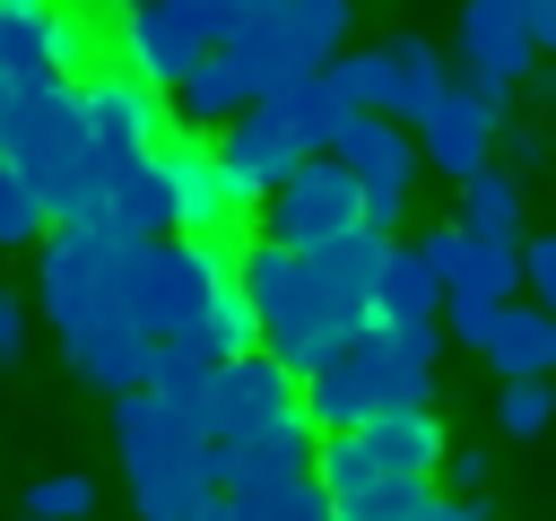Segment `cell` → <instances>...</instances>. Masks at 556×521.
Instances as JSON below:
<instances>
[{"instance_id":"cell-1","label":"cell","mask_w":556,"mask_h":521,"mask_svg":"<svg viewBox=\"0 0 556 521\" xmlns=\"http://www.w3.org/2000/svg\"><path fill=\"white\" fill-rule=\"evenodd\" d=\"M434 356H443V321H356L295 382V408L313 417V434H348L382 408H434Z\"/></svg>"},{"instance_id":"cell-2","label":"cell","mask_w":556,"mask_h":521,"mask_svg":"<svg viewBox=\"0 0 556 521\" xmlns=\"http://www.w3.org/2000/svg\"><path fill=\"white\" fill-rule=\"evenodd\" d=\"M235 287H243V304H252V330H261V347L304 382L348 330L321 313V295H313V278H304V252H287V243H243V260H235Z\"/></svg>"},{"instance_id":"cell-3","label":"cell","mask_w":556,"mask_h":521,"mask_svg":"<svg viewBox=\"0 0 556 521\" xmlns=\"http://www.w3.org/2000/svg\"><path fill=\"white\" fill-rule=\"evenodd\" d=\"M321 78L356 104V113H382V122H417L443 87H452V61H443V43H426V35H382V43H365V52H330L321 61Z\"/></svg>"},{"instance_id":"cell-4","label":"cell","mask_w":556,"mask_h":521,"mask_svg":"<svg viewBox=\"0 0 556 521\" xmlns=\"http://www.w3.org/2000/svg\"><path fill=\"white\" fill-rule=\"evenodd\" d=\"M35 295H43V321L52 330H78V321L122 313V243L96 234V226H43Z\"/></svg>"},{"instance_id":"cell-5","label":"cell","mask_w":556,"mask_h":521,"mask_svg":"<svg viewBox=\"0 0 556 521\" xmlns=\"http://www.w3.org/2000/svg\"><path fill=\"white\" fill-rule=\"evenodd\" d=\"M330 156L356 174V226L365 234H391L408 226V182H417V139L382 113H348V130L330 139Z\"/></svg>"},{"instance_id":"cell-6","label":"cell","mask_w":556,"mask_h":521,"mask_svg":"<svg viewBox=\"0 0 556 521\" xmlns=\"http://www.w3.org/2000/svg\"><path fill=\"white\" fill-rule=\"evenodd\" d=\"M217 269H200V252L182 234H156V243H122V321L139 339H174L191 321V304L208 295Z\"/></svg>"},{"instance_id":"cell-7","label":"cell","mask_w":556,"mask_h":521,"mask_svg":"<svg viewBox=\"0 0 556 521\" xmlns=\"http://www.w3.org/2000/svg\"><path fill=\"white\" fill-rule=\"evenodd\" d=\"M278 408H295V373H287L269 347H252V356H235V365H208V382H200V399H191V425H200V443H243V434L269 425Z\"/></svg>"},{"instance_id":"cell-8","label":"cell","mask_w":556,"mask_h":521,"mask_svg":"<svg viewBox=\"0 0 556 521\" xmlns=\"http://www.w3.org/2000/svg\"><path fill=\"white\" fill-rule=\"evenodd\" d=\"M78 122H87V139H96V174H113V165H130V156L156 148L165 96H156L139 69H104V78H78Z\"/></svg>"},{"instance_id":"cell-9","label":"cell","mask_w":556,"mask_h":521,"mask_svg":"<svg viewBox=\"0 0 556 521\" xmlns=\"http://www.w3.org/2000/svg\"><path fill=\"white\" fill-rule=\"evenodd\" d=\"M356 226V174L321 148V156H304L278 191H269V243H287V252H313V243H330V234H348Z\"/></svg>"},{"instance_id":"cell-10","label":"cell","mask_w":556,"mask_h":521,"mask_svg":"<svg viewBox=\"0 0 556 521\" xmlns=\"http://www.w3.org/2000/svg\"><path fill=\"white\" fill-rule=\"evenodd\" d=\"M295 165H304V139L287 130V113H278V104H243V113L217 130V174H226L235 208L269 200V191H278Z\"/></svg>"},{"instance_id":"cell-11","label":"cell","mask_w":556,"mask_h":521,"mask_svg":"<svg viewBox=\"0 0 556 521\" xmlns=\"http://www.w3.org/2000/svg\"><path fill=\"white\" fill-rule=\"evenodd\" d=\"M530 61H539V43H530L521 0H460V26H452V69L460 78H521Z\"/></svg>"},{"instance_id":"cell-12","label":"cell","mask_w":556,"mask_h":521,"mask_svg":"<svg viewBox=\"0 0 556 521\" xmlns=\"http://www.w3.org/2000/svg\"><path fill=\"white\" fill-rule=\"evenodd\" d=\"M408 130H417V156H426L434 174H452V182H460V174H478V165L495 156V122H486V104H478L460 78H452V87H443Z\"/></svg>"},{"instance_id":"cell-13","label":"cell","mask_w":556,"mask_h":521,"mask_svg":"<svg viewBox=\"0 0 556 521\" xmlns=\"http://www.w3.org/2000/svg\"><path fill=\"white\" fill-rule=\"evenodd\" d=\"M96 234H113V243H156V234H174V191H165V165H156V148L104 174Z\"/></svg>"},{"instance_id":"cell-14","label":"cell","mask_w":556,"mask_h":521,"mask_svg":"<svg viewBox=\"0 0 556 521\" xmlns=\"http://www.w3.org/2000/svg\"><path fill=\"white\" fill-rule=\"evenodd\" d=\"M417 252H426V269L443 278V295H521V243H486V234L434 226Z\"/></svg>"},{"instance_id":"cell-15","label":"cell","mask_w":556,"mask_h":521,"mask_svg":"<svg viewBox=\"0 0 556 521\" xmlns=\"http://www.w3.org/2000/svg\"><path fill=\"white\" fill-rule=\"evenodd\" d=\"M113 452H122V478H130V469H156V460L200 452V425H191V408H174V399H156L139 382V391L113 399Z\"/></svg>"},{"instance_id":"cell-16","label":"cell","mask_w":556,"mask_h":521,"mask_svg":"<svg viewBox=\"0 0 556 521\" xmlns=\"http://www.w3.org/2000/svg\"><path fill=\"white\" fill-rule=\"evenodd\" d=\"M313 417L304 408H278L269 425H252L243 443H208V478L217 486H243V478H287V469H313Z\"/></svg>"},{"instance_id":"cell-17","label":"cell","mask_w":556,"mask_h":521,"mask_svg":"<svg viewBox=\"0 0 556 521\" xmlns=\"http://www.w3.org/2000/svg\"><path fill=\"white\" fill-rule=\"evenodd\" d=\"M382 243H391V234L348 226V234H330V243H313V252H304V278H313V295H321V313H330L339 330H356V321H365V287H374Z\"/></svg>"},{"instance_id":"cell-18","label":"cell","mask_w":556,"mask_h":521,"mask_svg":"<svg viewBox=\"0 0 556 521\" xmlns=\"http://www.w3.org/2000/svg\"><path fill=\"white\" fill-rule=\"evenodd\" d=\"M61 347H70V373H78L87 391L122 399V391H139V382H148V347H156V339H139L122 313H104V321L61 330Z\"/></svg>"},{"instance_id":"cell-19","label":"cell","mask_w":556,"mask_h":521,"mask_svg":"<svg viewBox=\"0 0 556 521\" xmlns=\"http://www.w3.org/2000/svg\"><path fill=\"white\" fill-rule=\"evenodd\" d=\"M122 52H130V69H139L148 87H174L208 43H200V26H191L174 0H139V9H122Z\"/></svg>"},{"instance_id":"cell-20","label":"cell","mask_w":556,"mask_h":521,"mask_svg":"<svg viewBox=\"0 0 556 521\" xmlns=\"http://www.w3.org/2000/svg\"><path fill=\"white\" fill-rule=\"evenodd\" d=\"M156 165H165V191H174V234H200V226H226L235 217V191L217 174V148L191 139H156Z\"/></svg>"},{"instance_id":"cell-21","label":"cell","mask_w":556,"mask_h":521,"mask_svg":"<svg viewBox=\"0 0 556 521\" xmlns=\"http://www.w3.org/2000/svg\"><path fill=\"white\" fill-rule=\"evenodd\" d=\"M443 313V278L426 269V252L417 243H382V260H374V287H365V321H434Z\"/></svg>"},{"instance_id":"cell-22","label":"cell","mask_w":556,"mask_h":521,"mask_svg":"<svg viewBox=\"0 0 556 521\" xmlns=\"http://www.w3.org/2000/svg\"><path fill=\"white\" fill-rule=\"evenodd\" d=\"M365 452H374V469H391V478H434V460H443V425H434V408H382V417H365V425H348Z\"/></svg>"},{"instance_id":"cell-23","label":"cell","mask_w":556,"mask_h":521,"mask_svg":"<svg viewBox=\"0 0 556 521\" xmlns=\"http://www.w3.org/2000/svg\"><path fill=\"white\" fill-rule=\"evenodd\" d=\"M521 217H530V182L521 174H504L495 156L478 165V174H460V234H486V243H521Z\"/></svg>"},{"instance_id":"cell-24","label":"cell","mask_w":556,"mask_h":521,"mask_svg":"<svg viewBox=\"0 0 556 521\" xmlns=\"http://www.w3.org/2000/svg\"><path fill=\"white\" fill-rule=\"evenodd\" d=\"M165 96H174V122H182V130H226V122L252 104V96H243V78H235V61H226L217 43H208V52H200Z\"/></svg>"},{"instance_id":"cell-25","label":"cell","mask_w":556,"mask_h":521,"mask_svg":"<svg viewBox=\"0 0 556 521\" xmlns=\"http://www.w3.org/2000/svg\"><path fill=\"white\" fill-rule=\"evenodd\" d=\"M174 339H191L208 365H235V356H252V347H261L252 304H243V287H235V278H208V295L191 304V321H182Z\"/></svg>"},{"instance_id":"cell-26","label":"cell","mask_w":556,"mask_h":521,"mask_svg":"<svg viewBox=\"0 0 556 521\" xmlns=\"http://www.w3.org/2000/svg\"><path fill=\"white\" fill-rule=\"evenodd\" d=\"M200 495H217V478H208V443H200V452H182V460L130 469V512H139V521H182Z\"/></svg>"},{"instance_id":"cell-27","label":"cell","mask_w":556,"mask_h":521,"mask_svg":"<svg viewBox=\"0 0 556 521\" xmlns=\"http://www.w3.org/2000/svg\"><path fill=\"white\" fill-rule=\"evenodd\" d=\"M478 356H486L504 382H513V373H556V313H539V304H504Z\"/></svg>"},{"instance_id":"cell-28","label":"cell","mask_w":556,"mask_h":521,"mask_svg":"<svg viewBox=\"0 0 556 521\" xmlns=\"http://www.w3.org/2000/svg\"><path fill=\"white\" fill-rule=\"evenodd\" d=\"M235 521H330V495L313 486V469H287V478H243L226 486Z\"/></svg>"},{"instance_id":"cell-29","label":"cell","mask_w":556,"mask_h":521,"mask_svg":"<svg viewBox=\"0 0 556 521\" xmlns=\"http://www.w3.org/2000/svg\"><path fill=\"white\" fill-rule=\"evenodd\" d=\"M269 104H278V113H287V130L304 139V156H321V148L348 130V113H356V104H348V96H339L321 69H313V78H295V87H278Z\"/></svg>"},{"instance_id":"cell-30","label":"cell","mask_w":556,"mask_h":521,"mask_svg":"<svg viewBox=\"0 0 556 521\" xmlns=\"http://www.w3.org/2000/svg\"><path fill=\"white\" fill-rule=\"evenodd\" d=\"M43 17H52V0H0V78L9 87L52 78L43 69Z\"/></svg>"},{"instance_id":"cell-31","label":"cell","mask_w":556,"mask_h":521,"mask_svg":"<svg viewBox=\"0 0 556 521\" xmlns=\"http://www.w3.org/2000/svg\"><path fill=\"white\" fill-rule=\"evenodd\" d=\"M426 495H434V478H365L356 495H339L330 504V521H417L426 512Z\"/></svg>"},{"instance_id":"cell-32","label":"cell","mask_w":556,"mask_h":521,"mask_svg":"<svg viewBox=\"0 0 556 521\" xmlns=\"http://www.w3.org/2000/svg\"><path fill=\"white\" fill-rule=\"evenodd\" d=\"M495 425H504L513 443H539V434L556 425V373H513L504 399H495Z\"/></svg>"},{"instance_id":"cell-33","label":"cell","mask_w":556,"mask_h":521,"mask_svg":"<svg viewBox=\"0 0 556 521\" xmlns=\"http://www.w3.org/2000/svg\"><path fill=\"white\" fill-rule=\"evenodd\" d=\"M200 382H208V356H200L191 339H156V347H148V391H156V399L191 408V399H200Z\"/></svg>"},{"instance_id":"cell-34","label":"cell","mask_w":556,"mask_h":521,"mask_svg":"<svg viewBox=\"0 0 556 521\" xmlns=\"http://www.w3.org/2000/svg\"><path fill=\"white\" fill-rule=\"evenodd\" d=\"M17 512H26V521H87V512H96V478H87V469H52V478L26 486Z\"/></svg>"},{"instance_id":"cell-35","label":"cell","mask_w":556,"mask_h":521,"mask_svg":"<svg viewBox=\"0 0 556 521\" xmlns=\"http://www.w3.org/2000/svg\"><path fill=\"white\" fill-rule=\"evenodd\" d=\"M87 52H96V35H87V17L52 0V17H43V69H52L61 87H78V78H87Z\"/></svg>"},{"instance_id":"cell-36","label":"cell","mask_w":556,"mask_h":521,"mask_svg":"<svg viewBox=\"0 0 556 521\" xmlns=\"http://www.w3.org/2000/svg\"><path fill=\"white\" fill-rule=\"evenodd\" d=\"M43 226H52V217H43V200H35V191H26V182L0 165V252H17V243H43Z\"/></svg>"},{"instance_id":"cell-37","label":"cell","mask_w":556,"mask_h":521,"mask_svg":"<svg viewBox=\"0 0 556 521\" xmlns=\"http://www.w3.org/2000/svg\"><path fill=\"white\" fill-rule=\"evenodd\" d=\"M495 165L530 182V174L547 165V122H530V113H513V122H495Z\"/></svg>"},{"instance_id":"cell-38","label":"cell","mask_w":556,"mask_h":521,"mask_svg":"<svg viewBox=\"0 0 556 521\" xmlns=\"http://www.w3.org/2000/svg\"><path fill=\"white\" fill-rule=\"evenodd\" d=\"M513 295H443V339H460V347H486V330H495V313H504Z\"/></svg>"},{"instance_id":"cell-39","label":"cell","mask_w":556,"mask_h":521,"mask_svg":"<svg viewBox=\"0 0 556 521\" xmlns=\"http://www.w3.org/2000/svg\"><path fill=\"white\" fill-rule=\"evenodd\" d=\"M434 495H486L495 486V460H486V443H443V460H434Z\"/></svg>"},{"instance_id":"cell-40","label":"cell","mask_w":556,"mask_h":521,"mask_svg":"<svg viewBox=\"0 0 556 521\" xmlns=\"http://www.w3.org/2000/svg\"><path fill=\"white\" fill-rule=\"evenodd\" d=\"M521 295L539 313H556V226L547 234H521Z\"/></svg>"},{"instance_id":"cell-41","label":"cell","mask_w":556,"mask_h":521,"mask_svg":"<svg viewBox=\"0 0 556 521\" xmlns=\"http://www.w3.org/2000/svg\"><path fill=\"white\" fill-rule=\"evenodd\" d=\"M174 9H182V17L200 26V43H226V35H235V26L252 17V0H174Z\"/></svg>"},{"instance_id":"cell-42","label":"cell","mask_w":556,"mask_h":521,"mask_svg":"<svg viewBox=\"0 0 556 521\" xmlns=\"http://www.w3.org/2000/svg\"><path fill=\"white\" fill-rule=\"evenodd\" d=\"M26 339H35L26 295H9V287H0V373H9V365H26Z\"/></svg>"},{"instance_id":"cell-43","label":"cell","mask_w":556,"mask_h":521,"mask_svg":"<svg viewBox=\"0 0 556 521\" xmlns=\"http://www.w3.org/2000/svg\"><path fill=\"white\" fill-rule=\"evenodd\" d=\"M513 96L530 104V122H556V61H530V69L513 78Z\"/></svg>"},{"instance_id":"cell-44","label":"cell","mask_w":556,"mask_h":521,"mask_svg":"<svg viewBox=\"0 0 556 521\" xmlns=\"http://www.w3.org/2000/svg\"><path fill=\"white\" fill-rule=\"evenodd\" d=\"M521 17H530V43H539V61H556V0H521Z\"/></svg>"},{"instance_id":"cell-45","label":"cell","mask_w":556,"mask_h":521,"mask_svg":"<svg viewBox=\"0 0 556 521\" xmlns=\"http://www.w3.org/2000/svg\"><path fill=\"white\" fill-rule=\"evenodd\" d=\"M417 521H478V495H426Z\"/></svg>"},{"instance_id":"cell-46","label":"cell","mask_w":556,"mask_h":521,"mask_svg":"<svg viewBox=\"0 0 556 521\" xmlns=\"http://www.w3.org/2000/svg\"><path fill=\"white\" fill-rule=\"evenodd\" d=\"M182 521H235V504H226V486H217V495H200V504H191Z\"/></svg>"},{"instance_id":"cell-47","label":"cell","mask_w":556,"mask_h":521,"mask_svg":"<svg viewBox=\"0 0 556 521\" xmlns=\"http://www.w3.org/2000/svg\"><path fill=\"white\" fill-rule=\"evenodd\" d=\"M113 9H139V0H113Z\"/></svg>"}]
</instances>
